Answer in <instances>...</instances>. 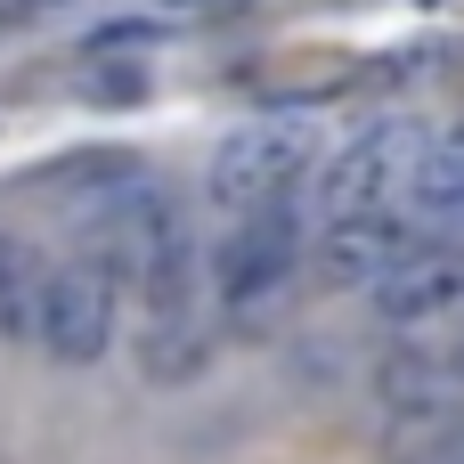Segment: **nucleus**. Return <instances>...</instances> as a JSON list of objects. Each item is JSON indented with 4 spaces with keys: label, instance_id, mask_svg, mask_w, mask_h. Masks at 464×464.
Returning <instances> with one entry per match:
<instances>
[{
    "label": "nucleus",
    "instance_id": "nucleus-16",
    "mask_svg": "<svg viewBox=\"0 0 464 464\" xmlns=\"http://www.w3.org/2000/svg\"><path fill=\"white\" fill-rule=\"evenodd\" d=\"M440 359H449V375H457V383H464V326H457V343H449Z\"/></svg>",
    "mask_w": 464,
    "mask_h": 464
},
{
    "label": "nucleus",
    "instance_id": "nucleus-12",
    "mask_svg": "<svg viewBox=\"0 0 464 464\" xmlns=\"http://www.w3.org/2000/svg\"><path fill=\"white\" fill-rule=\"evenodd\" d=\"M383 464H464V408H432V416H400Z\"/></svg>",
    "mask_w": 464,
    "mask_h": 464
},
{
    "label": "nucleus",
    "instance_id": "nucleus-4",
    "mask_svg": "<svg viewBox=\"0 0 464 464\" xmlns=\"http://www.w3.org/2000/svg\"><path fill=\"white\" fill-rule=\"evenodd\" d=\"M294 269H302V212H294V196L285 204H261V212H237L228 237L212 245V285H220L228 310L277 302L294 285Z\"/></svg>",
    "mask_w": 464,
    "mask_h": 464
},
{
    "label": "nucleus",
    "instance_id": "nucleus-11",
    "mask_svg": "<svg viewBox=\"0 0 464 464\" xmlns=\"http://www.w3.org/2000/svg\"><path fill=\"white\" fill-rule=\"evenodd\" d=\"M41 277L49 261L16 237H0V343H33V318H41Z\"/></svg>",
    "mask_w": 464,
    "mask_h": 464
},
{
    "label": "nucleus",
    "instance_id": "nucleus-9",
    "mask_svg": "<svg viewBox=\"0 0 464 464\" xmlns=\"http://www.w3.org/2000/svg\"><path fill=\"white\" fill-rule=\"evenodd\" d=\"M130 171H147L130 147H73V155H57V163H41V171H24L16 188L24 196H106V188H122Z\"/></svg>",
    "mask_w": 464,
    "mask_h": 464
},
{
    "label": "nucleus",
    "instance_id": "nucleus-2",
    "mask_svg": "<svg viewBox=\"0 0 464 464\" xmlns=\"http://www.w3.org/2000/svg\"><path fill=\"white\" fill-rule=\"evenodd\" d=\"M171 237H188V220H179V196L155 171H130L122 188H106V196L82 204V261L106 269V285H139V269Z\"/></svg>",
    "mask_w": 464,
    "mask_h": 464
},
{
    "label": "nucleus",
    "instance_id": "nucleus-10",
    "mask_svg": "<svg viewBox=\"0 0 464 464\" xmlns=\"http://www.w3.org/2000/svg\"><path fill=\"white\" fill-rule=\"evenodd\" d=\"M139 367H147V383H196L212 367V334L196 318H155L139 334Z\"/></svg>",
    "mask_w": 464,
    "mask_h": 464
},
{
    "label": "nucleus",
    "instance_id": "nucleus-15",
    "mask_svg": "<svg viewBox=\"0 0 464 464\" xmlns=\"http://www.w3.org/2000/svg\"><path fill=\"white\" fill-rule=\"evenodd\" d=\"M171 24H147V16H122V24H106V33H90L82 41V57H114V49H139V41H163Z\"/></svg>",
    "mask_w": 464,
    "mask_h": 464
},
{
    "label": "nucleus",
    "instance_id": "nucleus-13",
    "mask_svg": "<svg viewBox=\"0 0 464 464\" xmlns=\"http://www.w3.org/2000/svg\"><path fill=\"white\" fill-rule=\"evenodd\" d=\"M457 375H449V359H424V351H408V359H392L383 367V400L400 408V416H432V408H457Z\"/></svg>",
    "mask_w": 464,
    "mask_h": 464
},
{
    "label": "nucleus",
    "instance_id": "nucleus-18",
    "mask_svg": "<svg viewBox=\"0 0 464 464\" xmlns=\"http://www.w3.org/2000/svg\"><path fill=\"white\" fill-rule=\"evenodd\" d=\"M24 8H33V16H41V8H65V0H24Z\"/></svg>",
    "mask_w": 464,
    "mask_h": 464
},
{
    "label": "nucleus",
    "instance_id": "nucleus-6",
    "mask_svg": "<svg viewBox=\"0 0 464 464\" xmlns=\"http://www.w3.org/2000/svg\"><path fill=\"white\" fill-rule=\"evenodd\" d=\"M424 245V228L400 212V204H375V212H351V220H326V245H318V269L326 285H383L408 253Z\"/></svg>",
    "mask_w": 464,
    "mask_h": 464
},
{
    "label": "nucleus",
    "instance_id": "nucleus-5",
    "mask_svg": "<svg viewBox=\"0 0 464 464\" xmlns=\"http://www.w3.org/2000/svg\"><path fill=\"white\" fill-rule=\"evenodd\" d=\"M33 343H41L57 367H98V359L114 351V285H106V269H90V261H57V269L41 277Z\"/></svg>",
    "mask_w": 464,
    "mask_h": 464
},
{
    "label": "nucleus",
    "instance_id": "nucleus-1",
    "mask_svg": "<svg viewBox=\"0 0 464 464\" xmlns=\"http://www.w3.org/2000/svg\"><path fill=\"white\" fill-rule=\"evenodd\" d=\"M318 171V130L302 114H261V122H237L212 163H204V196L237 220V212H261V204H285L302 179Z\"/></svg>",
    "mask_w": 464,
    "mask_h": 464
},
{
    "label": "nucleus",
    "instance_id": "nucleus-3",
    "mask_svg": "<svg viewBox=\"0 0 464 464\" xmlns=\"http://www.w3.org/2000/svg\"><path fill=\"white\" fill-rule=\"evenodd\" d=\"M424 147H432V130L416 114H375L367 130H351V147L318 163V220H351V212L400 204V188H408Z\"/></svg>",
    "mask_w": 464,
    "mask_h": 464
},
{
    "label": "nucleus",
    "instance_id": "nucleus-14",
    "mask_svg": "<svg viewBox=\"0 0 464 464\" xmlns=\"http://www.w3.org/2000/svg\"><path fill=\"white\" fill-rule=\"evenodd\" d=\"M82 98H90V106H139V98H147V65H106V57H90Z\"/></svg>",
    "mask_w": 464,
    "mask_h": 464
},
{
    "label": "nucleus",
    "instance_id": "nucleus-7",
    "mask_svg": "<svg viewBox=\"0 0 464 464\" xmlns=\"http://www.w3.org/2000/svg\"><path fill=\"white\" fill-rule=\"evenodd\" d=\"M375 294V318L383 326H440V318H457L464 310V253L457 245H416L383 285H367Z\"/></svg>",
    "mask_w": 464,
    "mask_h": 464
},
{
    "label": "nucleus",
    "instance_id": "nucleus-8",
    "mask_svg": "<svg viewBox=\"0 0 464 464\" xmlns=\"http://www.w3.org/2000/svg\"><path fill=\"white\" fill-rule=\"evenodd\" d=\"M400 212H408L416 228H464V130L432 139V147L416 155V171H408V188H400Z\"/></svg>",
    "mask_w": 464,
    "mask_h": 464
},
{
    "label": "nucleus",
    "instance_id": "nucleus-17",
    "mask_svg": "<svg viewBox=\"0 0 464 464\" xmlns=\"http://www.w3.org/2000/svg\"><path fill=\"white\" fill-rule=\"evenodd\" d=\"M24 16H33L24 0H0V24H24Z\"/></svg>",
    "mask_w": 464,
    "mask_h": 464
}]
</instances>
